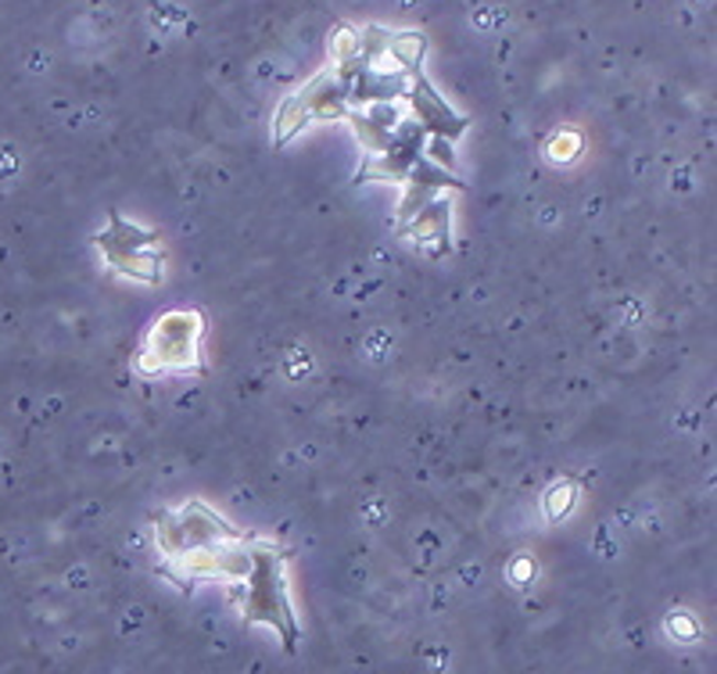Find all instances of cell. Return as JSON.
Wrapping results in <instances>:
<instances>
[{
	"label": "cell",
	"mask_w": 717,
	"mask_h": 674,
	"mask_svg": "<svg viewBox=\"0 0 717 674\" xmlns=\"http://www.w3.org/2000/svg\"><path fill=\"white\" fill-rule=\"evenodd\" d=\"M202 334H205L202 313H194V308L165 313L144 337V345H140L137 367L148 373L202 370Z\"/></svg>",
	"instance_id": "1"
}]
</instances>
